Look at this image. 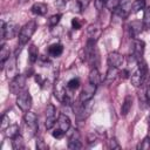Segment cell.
Returning a JSON list of instances; mask_svg holds the SVG:
<instances>
[{
  "instance_id": "ab89813d",
  "label": "cell",
  "mask_w": 150,
  "mask_h": 150,
  "mask_svg": "<svg viewBox=\"0 0 150 150\" xmlns=\"http://www.w3.org/2000/svg\"><path fill=\"white\" fill-rule=\"evenodd\" d=\"M104 2H105V0H95V4H96V7L100 9L101 7H103V5H104Z\"/></svg>"
},
{
  "instance_id": "603a6c76",
  "label": "cell",
  "mask_w": 150,
  "mask_h": 150,
  "mask_svg": "<svg viewBox=\"0 0 150 150\" xmlns=\"http://www.w3.org/2000/svg\"><path fill=\"white\" fill-rule=\"evenodd\" d=\"M12 146L14 150H22L25 149V141H23V137L18 134L14 138H12Z\"/></svg>"
},
{
  "instance_id": "d6986e66",
  "label": "cell",
  "mask_w": 150,
  "mask_h": 150,
  "mask_svg": "<svg viewBox=\"0 0 150 150\" xmlns=\"http://www.w3.org/2000/svg\"><path fill=\"white\" fill-rule=\"evenodd\" d=\"M131 105H132V97L130 95H127L124 101H123V103H122V107H121V115L122 116H127L128 112L131 109Z\"/></svg>"
},
{
  "instance_id": "7a4b0ae2",
  "label": "cell",
  "mask_w": 150,
  "mask_h": 150,
  "mask_svg": "<svg viewBox=\"0 0 150 150\" xmlns=\"http://www.w3.org/2000/svg\"><path fill=\"white\" fill-rule=\"evenodd\" d=\"M137 62H138L137 69H136L132 74H130L131 83H132L135 87H139V86L144 82V80H145V77H146V74H148V67H146L145 62H144L143 60H139V61H137Z\"/></svg>"
},
{
  "instance_id": "30bf717a",
  "label": "cell",
  "mask_w": 150,
  "mask_h": 150,
  "mask_svg": "<svg viewBox=\"0 0 150 150\" xmlns=\"http://www.w3.org/2000/svg\"><path fill=\"white\" fill-rule=\"evenodd\" d=\"M56 122V108L53 104H48L46 109V128L52 129Z\"/></svg>"
},
{
  "instance_id": "4316f807",
  "label": "cell",
  "mask_w": 150,
  "mask_h": 150,
  "mask_svg": "<svg viewBox=\"0 0 150 150\" xmlns=\"http://www.w3.org/2000/svg\"><path fill=\"white\" fill-rule=\"evenodd\" d=\"M28 54H29V61L32 63L36 62L38 61V57H39V50H38V47L35 45H30L29 49H28Z\"/></svg>"
},
{
  "instance_id": "836d02e7",
  "label": "cell",
  "mask_w": 150,
  "mask_h": 150,
  "mask_svg": "<svg viewBox=\"0 0 150 150\" xmlns=\"http://www.w3.org/2000/svg\"><path fill=\"white\" fill-rule=\"evenodd\" d=\"M64 131L62 130V129H60V128H57V129H55L53 132H52V135H53V137H55V138H62L63 136H64Z\"/></svg>"
},
{
  "instance_id": "60d3db41",
  "label": "cell",
  "mask_w": 150,
  "mask_h": 150,
  "mask_svg": "<svg viewBox=\"0 0 150 150\" xmlns=\"http://www.w3.org/2000/svg\"><path fill=\"white\" fill-rule=\"evenodd\" d=\"M55 5L57 7H63L66 5V0H55Z\"/></svg>"
},
{
  "instance_id": "cb8c5ba5",
  "label": "cell",
  "mask_w": 150,
  "mask_h": 150,
  "mask_svg": "<svg viewBox=\"0 0 150 150\" xmlns=\"http://www.w3.org/2000/svg\"><path fill=\"white\" fill-rule=\"evenodd\" d=\"M62 52H63V47H62L61 43H54V45H50L49 48H48V53H49V55H50V56H54V57L60 56V55L62 54Z\"/></svg>"
},
{
  "instance_id": "ee69618b",
  "label": "cell",
  "mask_w": 150,
  "mask_h": 150,
  "mask_svg": "<svg viewBox=\"0 0 150 150\" xmlns=\"http://www.w3.org/2000/svg\"><path fill=\"white\" fill-rule=\"evenodd\" d=\"M20 2H26V1H28V0H19Z\"/></svg>"
},
{
  "instance_id": "8fae6325",
  "label": "cell",
  "mask_w": 150,
  "mask_h": 150,
  "mask_svg": "<svg viewBox=\"0 0 150 150\" xmlns=\"http://www.w3.org/2000/svg\"><path fill=\"white\" fill-rule=\"evenodd\" d=\"M4 69H5L6 75H7L8 79H9V77L13 79L15 75H18V74H16V55L11 56V57L7 60V62L5 63Z\"/></svg>"
},
{
  "instance_id": "f1b7e54d",
  "label": "cell",
  "mask_w": 150,
  "mask_h": 150,
  "mask_svg": "<svg viewBox=\"0 0 150 150\" xmlns=\"http://www.w3.org/2000/svg\"><path fill=\"white\" fill-rule=\"evenodd\" d=\"M120 2H121V0H105L104 6H105L108 9H110V11H115V9L118 7Z\"/></svg>"
},
{
  "instance_id": "5bb4252c",
  "label": "cell",
  "mask_w": 150,
  "mask_h": 150,
  "mask_svg": "<svg viewBox=\"0 0 150 150\" xmlns=\"http://www.w3.org/2000/svg\"><path fill=\"white\" fill-rule=\"evenodd\" d=\"M144 47H145L144 41L138 40V39H136V40L134 41V46H132V56H134L137 61L142 60V56H143V53H144Z\"/></svg>"
},
{
  "instance_id": "d590c367",
  "label": "cell",
  "mask_w": 150,
  "mask_h": 150,
  "mask_svg": "<svg viewBox=\"0 0 150 150\" xmlns=\"http://www.w3.org/2000/svg\"><path fill=\"white\" fill-rule=\"evenodd\" d=\"M36 148H38L39 150H46L48 146H47V144H46L41 138H39V139L36 141Z\"/></svg>"
},
{
  "instance_id": "8d00e7d4",
  "label": "cell",
  "mask_w": 150,
  "mask_h": 150,
  "mask_svg": "<svg viewBox=\"0 0 150 150\" xmlns=\"http://www.w3.org/2000/svg\"><path fill=\"white\" fill-rule=\"evenodd\" d=\"M71 27H73L74 29H80V28H81V22H80V20H79L77 18H74V19L71 20Z\"/></svg>"
},
{
  "instance_id": "1f68e13d",
  "label": "cell",
  "mask_w": 150,
  "mask_h": 150,
  "mask_svg": "<svg viewBox=\"0 0 150 150\" xmlns=\"http://www.w3.org/2000/svg\"><path fill=\"white\" fill-rule=\"evenodd\" d=\"M60 19H61V15H60V14L52 15V16L48 19V25H49L50 27H54V26H56V25L60 22Z\"/></svg>"
},
{
  "instance_id": "2e32d148",
  "label": "cell",
  "mask_w": 150,
  "mask_h": 150,
  "mask_svg": "<svg viewBox=\"0 0 150 150\" xmlns=\"http://www.w3.org/2000/svg\"><path fill=\"white\" fill-rule=\"evenodd\" d=\"M118 68H115V67H112V66H109V68H108V70H107V74H105V77H104V82L107 83V84H110V83H112L114 81H115V79L117 77V75H118Z\"/></svg>"
},
{
  "instance_id": "e0dca14e",
  "label": "cell",
  "mask_w": 150,
  "mask_h": 150,
  "mask_svg": "<svg viewBox=\"0 0 150 150\" xmlns=\"http://www.w3.org/2000/svg\"><path fill=\"white\" fill-rule=\"evenodd\" d=\"M57 124H59L60 129H62L64 132H67L70 128V118L64 114H60L59 118H57Z\"/></svg>"
},
{
  "instance_id": "52a82bcc",
  "label": "cell",
  "mask_w": 150,
  "mask_h": 150,
  "mask_svg": "<svg viewBox=\"0 0 150 150\" xmlns=\"http://www.w3.org/2000/svg\"><path fill=\"white\" fill-rule=\"evenodd\" d=\"M74 110H75V115L79 120L87 118L91 111V100L87 101V102H80Z\"/></svg>"
},
{
  "instance_id": "ffe728a7",
  "label": "cell",
  "mask_w": 150,
  "mask_h": 150,
  "mask_svg": "<svg viewBox=\"0 0 150 150\" xmlns=\"http://www.w3.org/2000/svg\"><path fill=\"white\" fill-rule=\"evenodd\" d=\"M54 94H55V97H56L59 101L63 102L64 98H66V95H67V90H66V88L63 87V84H61V83H56V84H55Z\"/></svg>"
},
{
  "instance_id": "7402d4cb",
  "label": "cell",
  "mask_w": 150,
  "mask_h": 150,
  "mask_svg": "<svg viewBox=\"0 0 150 150\" xmlns=\"http://www.w3.org/2000/svg\"><path fill=\"white\" fill-rule=\"evenodd\" d=\"M9 54L11 53H9V49L7 48V46L6 45H2L1 46V50H0V64H1V68L2 69H4L5 63L7 62V60L11 57Z\"/></svg>"
},
{
  "instance_id": "d6a6232c",
  "label": "cell",
  "mask_w": 150,
  "mask_h": 150,
  "mask_svg": "<svg viewBox=\"0 0 150 150\" xmlns=\"http://www.w3.org/2000/svg\"><path fill=\"white\" fill-rule=\"evenodd\" d=\"M138 149H142V150L150 149V137H145V138L142 141V143H139Z\"/></svg>"
},
{
  "instance_id": "5b68a950",
  "label": "cell",
  "mask_w": 150,
  "mask_h": 150,
  "mask_svg": "<svg viewBox=\"0 0 150 150\" xmlns=\"http://www.w3.org/2000/svg\"><path fill=\"white\" fill-rule=\"evenodd\" d=\"M16 105L25 112H27L32 107V96L28 90H22L16 95Z\"/></svg>"
},
{
  "instance_id": "f35d334b",
  "label": "cell",
  "mask_w": 150,
  "mask_h": 150,
  "mask_svg": "<svg viewBox=\"0 0 150 150\" xmlns=\"http://www.w3.org/2000/svg\"><path fill=\"white\" fill-rule=\"evenodd\" d=\"M77 4H79V7L80 9H84L88 4H89V0H77Z\"/></svg>"
},
{
  "instance_id": "4fadbf2b",
  "label": "cell",
  "mask_w": 150,
  "mask_h": 150,
  "mask_svg": "<svg viewBox=\"0 0 150 150\" xmlns=\"http://www.w3.org/2000/svg\"><path fill=\"white\" fill-rule=\"evenodd\" d=\"M23 121H25V123L28 125V128L32 129L33 132H36L39 125H38V116H36L34 112H32V111L28 110V111L25 114V116H23Z\"/></svg>"
},
{
  "instance_id": "e575fe53",
  "label": "cell",
  "mask_w": 150,
  "mask_h": 150,
  "mask_svg": "<svg viewBox=\"0 0 150 150\" xmlns=\"http://www.w3.org/2000/svg\"><path fill=\"white\" fill-rule=\"evenodd\" d=\"M8 125H9V117H8L7 115H2V120H1V129L5 130Z\"/></svg>"
},
{
  "instance_id": "9c48e42d",
  "label": "cell",
  "mask_w": 150,
  "mask_h": 150,
  "mask_svg": "<svg viewBox=\"0 0 150 150\" xmlns=\"http://www.w3.org/2000/svg\"><path fill=\"white\" fill-rule=\"evenodd\" d=\"M95 91H96V86L93 84V83H90V82L87 83V84L84 86V88L82 89L81 94H80V97H79L80 102H87V101H90V100L93 98Z\"/></svg>"
},
{
  "instance_id": "d4e9b609",
  "label": "cell",
  "mask_w": 150,
  "mask_h": 150,
  "mask_svg": "<svg viewBox=\"0 0 150 150\" xmlns=\"http://www.w3.org/2000/svg\"><path fill=\"white\" fill-rule=\"evenodd\" d=\"M4 132H5V136L7 137V138H14L18 134H19V127L16 125V124H9L5 130H4Z\"/></svg>"
},
{
  "instance_id": "b9f144b4",
  "label": "cell",
  "mask_w": 150,
  "mask_h": 150,
  "mask_svg": "<svg viewBox=\"0 0 150 150\" xmlns=\"http://www.w3.org/2000/svg\"><path fill=\"white\" fill-rule=\"evenodd\" d=\"M120 74H121V76H122L123 79H127V77L130 75V74H129V71H128V70H125V69H124V70H122Z\"/></svg>"
},
{
  "instance_id": "3957f363",
  "label": "cell",
  "mask_w": 150,
  "mask_h": 150,
  "mask_svg": "<svg viewBox=\"0 0 150 150\" xmlns=\"http://www.w3.org/2000/svg\"><path fill=\"white\" fill-rule=\"evenodd\" d=\"M36 29V22L34 20L28 21L19 32V43L20 46H23L28 42V40L32 38V35L34 34Z\"/></svg>"
},
{
  "instance_id": "6da1fadb",
  "label": "cell",
  "mask_w": 150,
  "mask_h": 150,
  "mask_svg": "<svg viewBox=\"0 0 150 150\" xmlns=\"http://www.w3.org/2000/svg\"><path fill=\"white\" fill-rule=\"evenodd\" d=\"M84 55H86V60L88 61V63L93 67V68H97L98 66V52L96 48V41L93 40H88L87 45L84 47Z\"/></svg>"
},
{
  "instance_id": "83f0119b",
  "label": "cell",
  "mask_w": 150,
  "mask_h": 150,
  "mask_svg": "<svg viewBox=\"0 0 150 150\" xmlns=\"http://www.w3.org/2000/svg\"><path fill=\"white\" fill-rule=\"evenodd\" d=\"M144 8H145V0H135L131 5V12L132 13H137Z\"/></svg>"
},
{
  "instance_id": "277c9868",
  "label": "cell",
  "mask_w": 150,
  "mask_h": 150,
  "mask_svg": "<svg viewBox=\"0 0 150 150\" xmlns=\"http://www.w3.org/2000/svg\"><path fill=\"white\" fill-rule=\"evenodd\" d=\"M18 32H19V28H18L16 23H14V22L5 23L4 21H1V40H2L1 46L5 45L4 41H5L6 39H7V40L13 39V38L18 34Z\"/></svg>"
},
{
  "instance_id": "f546056e",
  "label": "cell",
  "mask_w": 150,
  "mask_h": 150,
  "mask_svg": "<svg viewBox=\"0 0 150 150\" xmlns=\"http://www.w3.org/2000/svg\"><path fill=\"white\" fill-rule=\"evenodd\" d=\"M80 87V80L79 79H71V80H69L68 81V83H67V89L68 90H75V89H77Z\"/></svg>"
},
{
  "instance_id": "ba28073f",
  "label": "cell",
  "mask_w": 150,
  "mask_h": 150,
  "mask_svg": "<svg viewBox=\"0 0 150 150\" xmlns=\"http://www.w3.org/2000/svg\"><path fill=\"white\" fill-rule=\"evenodd\" d=\"M131 5L132 4H131L130 0H121L118 7L114 11L115 15H117L121 19H125L129 15V13L131 12Z\"/></svg>"
},
{
  "instance_id": "74e56055",
  "label": "cell",
  "mask_w": 150,
  "mask_h": 150,
  "mask_svg": "<svg viewBox=\"0 0 150 150\" xmlns=\"http://www.w3.org/2000/svg\"><path fill=\"white\" fill-rule=\"evenodd\" d=\"M109 148H110V149H120L121 146H120V144L117 143V141H116L115 138H111V139L109 141Z\"/></svg>"
},
{
  "instance_id": "8992f818",
  "label": "cell",
  "mask_w": 150,
  "mask_h": 150,
  "mask_svg": "<svg viewBox=\"0 0 150 150\" xmlns=\"http://www.w3.org/2000/svg\"><path fill=\"white\" fill-rule=\"evenodd\" d=\"M25 84H26V76L22 74H18L12 79V81L9 83V90L12 94L18 95L20 91L23 90Z\"/></svg>"
},
{
  "instance_id": "ac0fdd59",
  "label": "cell",
  "mask_w": 150,
  "mask_h": 150,
  "mask_svg": "<svg viewBox=\"0 0 150 150\" xmlns=\"http://www.w3.org/2000/svg\"><path fill=\"white\" fill-rule=\"evenodd\" d=\"M30 9H32V13H34L35 15H45L48 11V7L43 2H36L32 6Z\"/></svg>"
},
{
  "instance_id": "7c38bea8",
  "label": "cell",
  "mask_w": 150,
  "mask_h": 150,
  "mask_svg": "<svg viewBox=\"0 0 150 150\" xmlns=\"http://www.w3.org/2000/svg\"><path fill=\"white\" fill-rule=\"evenodd\" d=\"M108 63H109V66H112V67L120 69L123 66V63H124V57H123V55H121L117 52L109 53V55H108Z\"/></svg>"
},
{
  "instance_id": "44dd1931",
  "label": "cell",
  "mask_w": 150,
  "mask_h": 150,
  "mask_svg": "<svg viewBox=\"0 0 150 150\" xmlns=\"http://www.w3.org/2000/svg\"><path fill=\"white\" fill-rule=\"evenodd\" d=\"M102 81V77H101V74L98 71L97 68H93L89 73V82L95 84V86H98Z\"/></svg>"
},
{
  "instance_id": "7bdbcfd3",
  "label": "cell",
  "mask_w": 150,
  "mask_h": 150,
  "mask_svg": "<svg viewBox=\"0 0 150 150\" xmlns=\"http://www.w3.org/2000/svg\"><path fill=\"white\" fill-rule=\"evenodd\" d=\"M146 97H148V100L150 101V84H149L148 88H146Z\"/></svg>"
},
{
  "instance_id": "484cf974",
  "label": "cell",
  "mask_w": 150,
  "mask_h": 150,
  "mask_svg": "<svg viewBox=\"0 0 150 150\" xmlns=\"http://www.w3.org/2000/svg\"><path fill=\"white\" fill-rule=\"evenodd\" d=\"M130 34H131V36H136V35H138L141 32H142V27H143V25L141 23V22H138V21H134V22H131L130 23Z\"/></svg>"
},
{
  "instance_id": "4dcf8cb0",
  "label": "cell",
  "mask_w": 150,
  "mask_h": 150,
  "mask_svg": "<svg viewBox=\"0 0 150 150\" xmlns=\"http://www.w3.org/2000/svg\"><path fill=\"white\" fill-rule=\"evenodd\" d=\"M143 25L145 28H150V6L145 9L144 12V16H143Z\"/></svg>"
},
{
  "instance_id": "9a60e30c",
  "label": "cell",
  "mask_w": 150,
  "mask_h": 150,
  "mask_svg": "<svg viewBox=\"0 0 150 150\" xmlns=\"http://www.w3.org/2000/svg\"><path fill=\"white\" fill-rule=\"evenodd\" d=\"M68 148L69 149H81L82 148V143H81V138H80V132L76 129H74L71 135L69 136Z\"/></svg>"
}]
</instances>
